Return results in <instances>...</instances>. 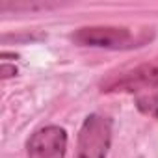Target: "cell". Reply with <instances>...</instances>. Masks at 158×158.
<instances>
[{
    "instance_id": "3",
    "label": "cell",
    "mask_w": 158,
    "mask_h": 158,
    "mask_svg": "<svg viewBox=\"0 0 158 158\" xmlns=\"http://www.w3.org/2000/svg\"><path fill=\"white\" fill-rule=\"evenodd\" d=\"M158 88V65L156 63H143L134 69L123 71L119 74H112L101 84V91L104 93H132L139 89Z\"/></svg>"
},
{
    "instance_id": "1",
    "label": "cell",
    "mask_w": 158,
    "mask_h": 158,
    "mask_svg": "<svg viewBox=\"0 0 158 158\" xmlns=\"http://www.w3.org/2000/svg\"><path fill=\"white\" fill-rule=\"evenodd\" d=\"M71 39L80 47L95 48H132L141 47L151 39L147 32L134 34V30L125 26H86L76 30Z\"/></svg>"
},
{
    "instance_id": "5",
    "label": "cell",
    "mask_w": 158,
    "mask_h": 158,
    "mask_svg": "<svg viewBox=\"0 0 158 158\" xmlns=\"http://www.w3.org/2000/svg\"><path fill=\"white\" fill-rule=\"evenodd\" d=\"M136 106L141 114L158 119V93L156 95H143L136 101Z\"/></svg>"
},
{
    "instance_id": "2",
    "label": "cell",
    "mask_w": 158,
    "mask_h": 158,
    "mask_svg": "<svg viewBox=\"0 0 158 158\" xmlns=\"http://www.w3.org/2000/svg\"><path fill=\"white\" fill-rule=\"evenodd\" d=\"M112 141V121L91 114L80 127L74 158H106Z\"/></svg>"
},
{
    "instance_id": "4",
    "label": "cell",
    "mask_w": 158,
    "mask_h": 158,
    "mask_svg": "<svg viewBox=\"0 0 158 158\" xmlns=\"http://www.w3.org/2000/svg\"><path fill=\"white\" fill-rule=\"evenodd\" d=\"M26 151L28 158H63L67 151V132L56 125L43 127L30 136Z\"/></svg>"
},
{
    "instance_id": "6",
    "label": "cell",
    "mask_w": 158,
    "mask_h": 158,
    "mask_svg": "<svg viewBox=\"0 0 158 158\" xmlns=\"http://www.w3.org/2000/svg\"><path fill=\"white\" fill-rule=\"evenodd\" d=\"M0 73H2V78H10V76H15L17 74V67H10L8 63H2V69H0Z\"/></svg>"
}]
</instances>
